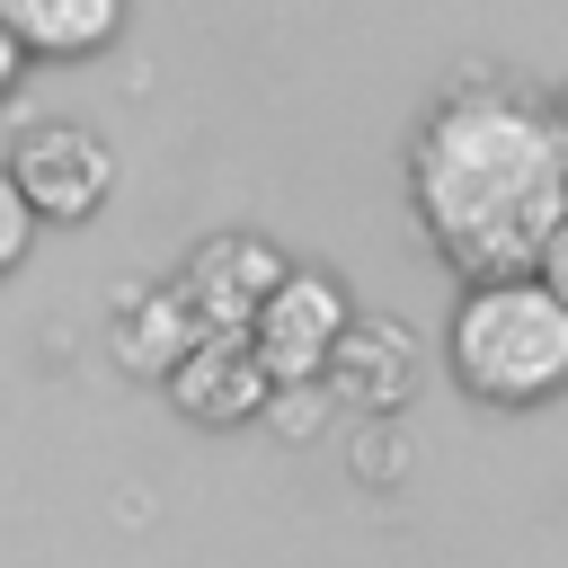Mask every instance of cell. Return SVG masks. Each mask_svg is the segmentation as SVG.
I'll return each mask as SVG.
<instances>
[{"label":"cell","mask_w":568,"mask_h":568,"mask_svg":"<svg viewBox=\"0 0 568 568\" xmlns=\"http://www.w3.org/2000/svg\"><path fill=\"white\" fill-rule=\"evenodd\" d=\"M27 240H36V204L18 195V178H9V160H0V275L27 257Z\"/></svg>","instance_id":"cell-10"},{"label":"cell","mask_w":568,"mask_h":568,"mask_svg":"<svg viewBox=\"0 0 568 568\" xmlns=\"http://www.w3.org/2000/svg\"><path fill=\"white\" fill-rule=\"evenodd\" d=\"M559 124H568V98H559Z\"/></svg>","instance_id":"cell-13"},{"label":"cell","mask_w":568,"mask_h":568,"mask_svg":"<svg viewBox=\"0 0 568 568\" xmlns=\"http://www.w3.org/2000/svg\"><path fill=\"white\" fill-rule=\"evenodd\" d=\"M444 355H453V382L488 408H532L568 382V302L515 266V275H470L462 302H453V328H444Z\"/></svg>","instance_id":"cell-2"},{"label":"cell","mask_w":568,"mask_h":568,"mask_svg":"<svg viewBox=\"0 0 568 568\" xmlns=\"http://www.w3.org/2000/svg\"><path fill=\"white\" fill-rule=\"evenodd\" d=\"M417 346H408V328H382V320H346V337H337V355H328V390L346 399V408H364V417H382L390 399H408V364Z\"/></svg>","instance_id":"cell-7"},{"label":"cell","mask_w":568,"mask_h":568,"mask_svg":"<svg viewBox=\"0 0 568 568\" xmlns=\"http://www.w3.org/2000/svg\"><path fill=\"white\" fill-rule=\"evenodd\" d=\"M408 204L453 275H515L568 213V124L559 98L515 80H462L426 106L408 142Z\"/></svg>","instance_id":"cell-1"},{"label":"cell","mask_w":568,"mask_h":568,"mask_svg":"<svg viewBox=\"0 0 568 568\" xmlns=\"http://www.w3.org/2000/svg\"><path fill=\"white\" fill-rule=\"evenodd\" d=\"M284 275H293V257H284L275 240H248V231H213V240L186 257L178 293H186L195 328H248Z\"/></svg>","instance_id":"cell-6"},{"label":"cell","mask_w":568,"mask_h":568,"mask_svg":"<svg viewBox=\"0 0 568 568\" xmlns=\"http://www.w3.org/2000/svg\"><path fill=\"white\" fill-rule=\"evenodd\" d=\"M18 71H27V44H18V27H9V9H0V98L18 89Z\"/></svg>","instance_id":"cell-12"},{"label":"cell","mask_w":568,"mask_h":568,"mask_svg":"<svg viewBox=\"0 0 568 568\" xmlns=\"http://www.w3.org/2000/svg\"><path fill=\"white\" fill-rule=\"evenodd\" d=\"M9 178L36 204V222H89L115 186V151L89 124H27L9 142Z\"/></svg>","instance_id":"cell-4"},{"label":"cell","mask_w":568,"mask_h":568,"mask_svg":"<svg viewBox=\"0 0 568 568\" xmlns=\"http://www.w3.org/2000/svg\"><path fill=\"white\" fill-rule=\"evenodd\" d=\"M0 9L36 62H80V53L115 44V27H124V0H0Z\"/></svg>","instance_id":"cell-8"},{"label":"cell","mask_w":568,"mask_h":568,"mask_svg":"<svg viewBox=\"0 0 568 568\" xmlns=\"http://www.w3.org/2000/svg\"><path fill=\"white\" fill-rule=\"evenodd\" d=\"M346 284L337 275H320V266H293L275 293H266V311L248 320V337H257V355H266V373H275V390H302V382H320L328 373V355H337V337H346Z\"/></svg>","instance_id":"cell-3"},{"label":"cell","mask_w":568,"mask_h":568,"mask_svg":"<svg viewBox=\"0 0 568 568\" xmlns=\"http://www.w3.org/2000/svg\"><path fill=\"white\" fill-rule=\"evenodd\" d=\"M169 399L195 426H248L257 408H275V373L248 328H195V346L169 364Z\"/></svg>","instance_id":"cell-5"},{"label":"cell","mask_w":568,"mask_h":568,"mask_svg":"<svg viewBox=\"0 0 568 568\" xmlns=\"http://www.w3.org/2000/svg\"><path fill=\"white\" fill-rule=\"evenodd\" d=\"M106 337H115V355H124L133 373H160V382H169V364L195 346V311H186L178 284H151V293H133V302L106 320Z\"/></svg>","instance_id":"cell-9"},{"label":"cell","mask_w":568,"mask_h":568,"mask_svg":"<svg viewBox=\"0 0 568 568\" xmlns=\"http://www.w3.org/2000/svg\"><path fill=\"white\" fill-rule=\"evenodd\" d=\"M532 275H541V284H550V293L568 302V213H559V231L541 240V257H532Z\"/></svg>","instance_id":"cell-11"}]
</instances>
